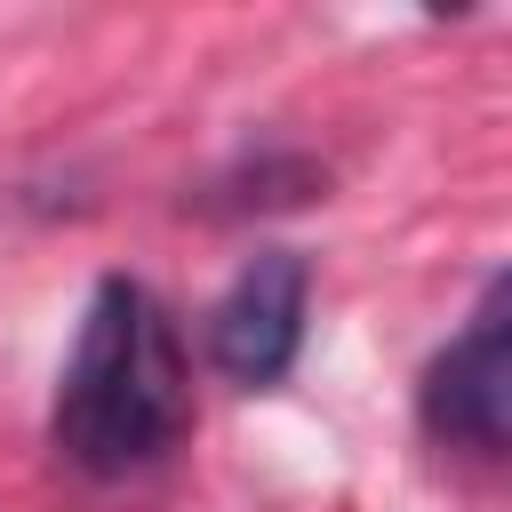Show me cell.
Listing matches in <instances>:
<instances>
[{"instance_id": "6da1fadb", "label": "cell", "mask_w": 512, "mask_h": 512, "mask_svg": "<svg viewBox=\"0 0 512 512\" xmlns=\"http://www.w3.org/2000/svg\"><path fill=\"white\" fill-rule=\"evenodd\" d=\"M184 432H192V368H184L176 320L160 312V296L144 280L104 272L88 288L72 360L56 376L48 440L72 472L128 480V472L160 464Z\"/></svg>"}, {"instance_id": "7a4b0ae2", "label": "cell", "mask_w": 512, "mask_h": 512, "mask_svg": "<svg viewBox=\"0 0 512 512\" xmlns=\"http://www.w3.org/2000/svg\"><path fill=\"white\" fill-rule=\"evenodd\" d=\"M416 416L440 448H464L480 464L504 456L512 440V288L504 280H488L472 320L432 352L416 384Z\"/></svg>"}, {"instance_id": "3957f363", "label": "cell", "mask_w": 512, "mask_h": 512, "mask_svg": "<svg viewBox=\"0 0 512 512\" xmlns=\"http://www.w3.org/2000/svg\"><path fill=\"white\" fill-rule=\"evenodd\" d=\"M304 312H312V264L296 248H256L208 304V368L240 392L280 384L304 352Z\"/></svg>"}]
</instances>
